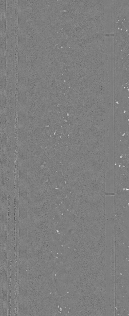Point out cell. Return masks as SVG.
<instances>
[{
    "mask_svg": "<svg viewBox=\"0 0 129 316\" xmlns=\"http://www.w3.org/2000/svg\"><path fill=\"white\" fill-rule=\"evenodd\" d=\"M105 217L106 219H114L115 214V196L111 194L105 195Z\"/></svg>",
    "mask_w": 129,
    "mask_h": 316,
    "instance_id": "cell-1",
    "label": "cell"
}]
</instances>
